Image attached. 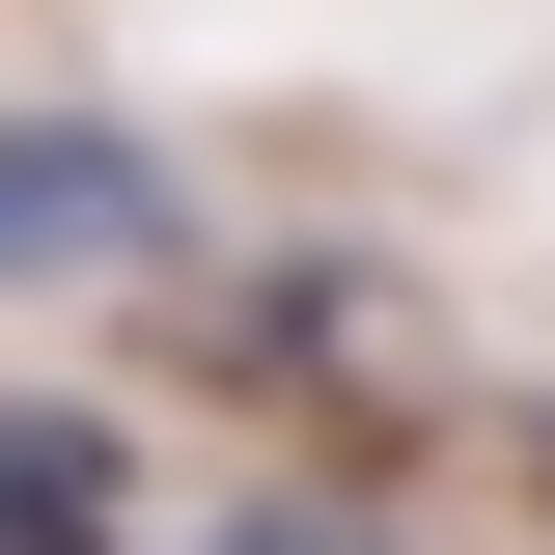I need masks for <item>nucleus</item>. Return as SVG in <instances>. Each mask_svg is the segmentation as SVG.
Segmentation results:
<instances>
[{
    "label": "nucleus",
    "mask_w": 555,
    "mask_h": 555,
    "mask_svg": "<svg viewBox=\"0 0 555 555\" xmlns=\"http://www.w3.org/2000/svg\"><path fill=\"white\" fill-rule=\"evenodd\" d=\"M139 250H167V139L0 112V278H139Z\"/></svg>",
    "instance_id": "f257e3e1"
},
{
    "label": "nucleus",
    "mask_w": 555,
    "mask_h": 555,
    "mask_svg": "<svg viewBox=\"0 0 555 555\" xmlns=\"http://www.w3.org/2000/svg\"><path fill=\"white\" fill-rule=\"evenodd\" d=\"M0 555H139V473H112V416H0Z\"/></svg>",
    "instance_id": "f03ea898"
},
{
    "label": "nucleus",
    "mask_w": 555,
    "mask_h": 555,
    "mask_svg": "<svg viewBox=\"0 0 555 555\" xmlns=\"http://www.w3.org/2000/svg\"><path fill=\"white\" fill-rule=\"evenodd\" d=\"M195 555H389V500H250V528H195Z\"/></svg>",
    "instance_id": "7ed1b4c3"
}]
</instances>
